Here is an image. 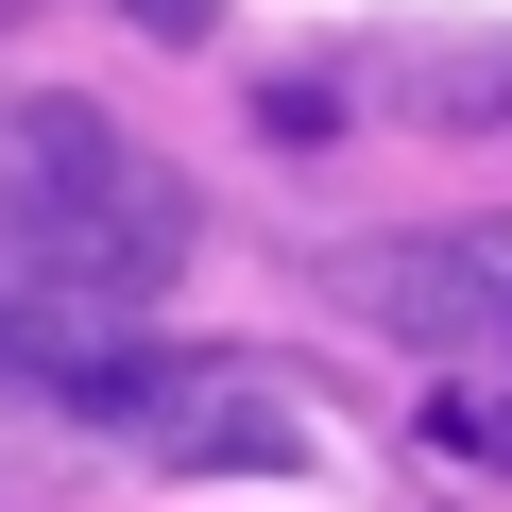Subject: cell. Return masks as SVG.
I'll return each mask as SVG.
<instances>
[{
	"mask_svg": "<svg viewBox=\"0 0 512 512\" xmlns=\"http://www.w3.org/2000/svg\"><path fill=\"white\" fill-rule=\"evenodd\" d=\"M0 137H18V188H35L52 222H86L103 256H137V274H171V256H188V188H171L103 103H18Z\"/></svg>",
	"mask_w": 512,
	"mask_h": 512,
	"instance_id": "6da1fadb",
	"label": "cell"
},
{
	"mask_svg": "<svg viewBox=\"0 0 512 512\" xmlns=\"http://www.w3.org/2000/svg\"><path fill=\"white\" fill-rule=\"evenodd\" d=\"M342 308L393 342H461L478 308H512V239H359L342 256Z\"/></svg>",
	"mask_w": 512,
	"mask_h": 512,
	"instance_id": "7a4b0ae2",
	"label": "cell"
},
{
	"mask_svg": "<svg viewBox=\"0 0 512 512\" xmlns=\"http://www.w3.org/2000/svg\"><path fill=\"white\" fill-rule=\"evenodd\" d=\"M154 444H171V478H308V410H274V393H205Z\"/></svg>",
	"mask_w": 512,
	"mask_h": 512,
	"instance_id": "3957f363",
	"label": "cell"
},
{
	"mask_svg": "<svg viewBox=\"0 0 512 512\" xmlns=\"http://www.w3.org/2000/svg\"><path fill=\"white\" fill-rule=\"evenodd\" d=\"M410 120H427V137H495V120H512V35H444V52H410Z\"/></svg>",
	"mask_w": 512,
	"mask_h": 512,
	"instance_id": "277c9868",
	"label": "cell"
},
{
	"mask_svg": "<svg viewBox=\"0 0 512 512\" xmlns=\"http://www.w3.org/2000/svg\"><path fill=\"white\" fill-rule=\"evenodd\" d=\"M410 427H427L444 461H495V478H512V393H495V376H427V410H410Z\"/></svg>",
	"mask_w": 512,
	"mask_h": 512,
	"instance_id": "5b68a950",
	"label": "cell"
},
{
	"mask_svg": "<svg viewBox=\"0 0 512 512\" xmlns=\"http://www.w3.org/2000/svg\"><path fill=\"white\" fill-rule=\"evenodd\" d=\"M256 137H274V154H325L342 137V86L325 69H274V86H256Z\"/></svg>",
	"mask_w": 512,
	"mask_h": 512,
	"instance_id": "8992f818",
	"label": "cell"
},
{
	"mask_svg": "<svg viewBox=\"0 0 512 512\" xmlns=\"http://www.w3.org/2000/svg\"><path fill=\"white\" fill-rule=\"evenodd\" d=\"M120 18H137V35H171V52H188V35H222V0H120Z\"/></svg>",
	"mask_w": 512,
	"mask_h": 512,
	"instance_id": "52a82bcc",
	"label": "cell"
},
{
	"mask_svg": "<svg viewBox=\"0 0 512 512\" xmlns=\"http://www.w3.org/2000/svg\"><path fill=\"white\" fill-rule=\"evenodd\" d=\"M495 325H512V308H495Z\"/></svg>",
	"mask_w": 512,
	"mask_h": 512,
	"instance_id": "ba28073f",
	"label": "cell"
}]
</instances>
